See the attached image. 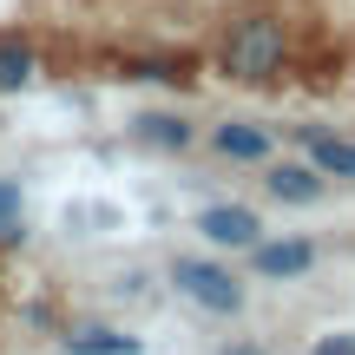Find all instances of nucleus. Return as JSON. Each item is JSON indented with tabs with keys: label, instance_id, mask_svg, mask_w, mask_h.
Returning a JSON list of instances; mask_svg holds the SVG:
<instances>
[{
	"label": "nucleus",
	"instance_id": "1",
	"mask_svg": "<svg viewBox=\"0 0 355 355\" xmlns=\"http://www.w3.org/2000/svg\"><path fill=\"white\" fill-rule=\"evenodd\" d=\"M290 66V26L277 13H237L217 40V73L237 86H270Z\"/></svg>",
	"mask_w": 355,
	"mask_h": 355
},
{
	"label": "nucleus",
	"instance_id": "2",
	"mask_svg": "<svg viewBox=\"0 0 355 355\" xmlns=\"http://www.w3.org/2000/svg\"><path fill=\"white\" fill-rule=\"evenodd\" d=\"M171 290L184 296L191 309H204V316H237V309L250 303L243 277L230 263H217V257H171Z\"/></svg>",
	"mask_w": 355,
	"mask_h": 355
},
{
	"label": "nucleus",
	"instance_id": "3",
	"mask_svg": "<svg viewBox=\"0 0 355 355\" xmlns=\"http://www.w3.org/2000/svg\"><path fill=\"white\" fill-rule=\"evenodd\" d=\"M243 257H250V277L257 283H303L322 250L309 237H263L257 250H243Z\"/></svg>",
	"mask_w": 355,
	"mask_h": 355
},
{
	"label": "nucleus",
	"instance_id": "4",
	"mask_svg": "<svg viewBox=\"0 0 355 355\" xmlns=\"http://www.w3.org/2000/svg\"><path fill=\"white\" fill-rule=\"evenodd\" d=\"M198 237L211 250H257L263 243V217L250 204H204L198 211Z\"/></svg>",
	"mask_w": 355,
	"mask_h": 355
},
{
	"label": "nucleus",
	"instance_id": "5",
	"mask_svg": "<svg viewBox=\"0 0 355 355\" xmlns=\"http://www.w3.org/2000/svg\"><path fill=\"white\" fill-rule=\"evenodd\" d=\"M263 191L277 204H290V211H309V204L329 198V178L309 165V158H270L263 165Z\"/></svg>",
	"mask_w": 355,
	"mask_h": 355
},
{
	"label": "nucleus",
	"instance_id": "6",
	"mask_svg": "<svg viewBox=\"0 0 355 355\" xmlns=\"http://www.w3.org/2000/svg\"><path fill=\"white\" fill-rule=\"evenodd\" d=\"M296 145H303V158L322 178L355 184V139H343V132H329V125H296Z\"/></svg>",
	"mask_w": 355,
	"mask_h": 355
},
{
	"label": "nucleus",
	"instance_id": "7",
	"mask_svg": "<svg viewBox=\"0 0 355 355\" xmlns=\"http://www.w3.org/2000/svg\"><path fill=\"white\" fill-rule=\"evenodd\" d=\"M211 152L230 158V165H270L277 139H270V125H257V119H224V125H211Z\"/></svg>",
	"mask_w": 355,
	"mask_h": 355
},
{
	"label": "nucleus",
	"instance_id": "8",
	"mask_svg": "<svg viewBox=\"0 0 355 355\" xmlns=\"http://www.w3.org/2000/svg\"><path fill=\"white\" fill-rule=\"evenodd\" d=\"M132 139L152 145V152H191V145H198V125H191L184 112H139L132 119Z\"/></svg>",
	"mask_w": 355,
	"mask_h": 355
},
{
	"label": "nucleus",
	"instance_id": "9",
	"mask_svg": "<svg viewBox=\"0 0 355 355\" xmlns=\"http://www.w3.org/2000/svg\"><path fill=\"white\" fill-rule=\"evenodd\" d=\"M40 79V53L26 46L20 33H7L0 40V99H13V92H26Z\"/></svg>",
	"mask_w": 355,
	"mask_h": 355
},
{
	"label": "nucleus",
	"instance_id": "10",
	"mask_svg": "<svg viewBox=\"0 0 355 355\" xmlns=\"http://www.w3.org/2000/svg\"><path fill=\"white\" fill-rule=\"evenodd\" d=\"M66 355H139V336H125V329H73L66 336Z\"/></svg>",
	"mask_w": 355,
	"mask_h": 355
},
{
	"label": "nucleus",
	"instance_id": "11",
	"mask_svg": "<svg viewBox=\"0 0 355 355\" xmlns=\"http://www.w3.org/2000/svg\"><path fill=\"white\" fill-rule=\"evenodd\" d=\"M132 79H158V86H191V79H198V66H191V60H139V66H132Z\"/></svg>",
	"mask_w": 355,
	"mask_h": 355
},
{
	"label": "nucleus",
	"instance_id": "12",
	"mask_svg": "<svg viewBox=\"0 0 355 355\" xmlns=\"http://www.w3.org/2000/svg\"><path fill=\"white\" fill-rule=\"evenodd\" d=\"M309 355H355V329H336V336H316Z\"/></svg>",
	"mask_w": 355,
	"mask_h": 355
},
{
	"label": "nucleus",
	"instance_id": "13",
	"mask_svg": "<svg viewBox=\"0 0 355 355\" xmlns=\"http://www.w3.org/2000/svg\"><path fill=\"white\" fill-rule=\"evenodd\" d=\"M7 217H20V184L0 178V224H7Z\"/></svg>",
	"mask_w": 355,
	"mask_h": 355
},
{
	"label": "nucleus",
	"instance_id": "14",
	"mask_svg": "<svg viewBox=\"0 0 355 355\" xmlns=\"http://www.w3.org/2000/svg\"><path fill=\"white\" fill-rule=\"evenodd\" d=\"M224 355H263V349H224Z\"/></svg>",
	"mask_w": 355,
	"mask_h": 355
}]
</instances>
